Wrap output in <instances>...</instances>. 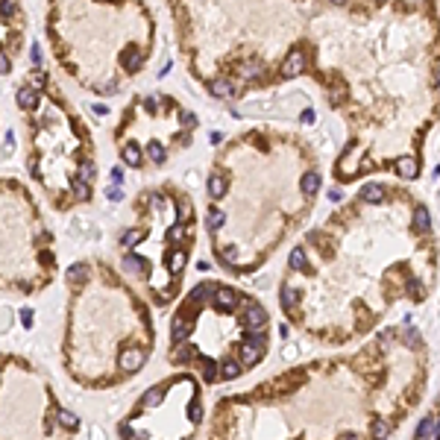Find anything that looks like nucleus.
I'll use <instances>...</instances> for the list:
<instances>
[{"label": "nucleus", "instance_id": "1", "mask_svg": "<svg viewBox=\"0 0 440 440\" xmlns=\"http://www.w3.org/2000/svg\"><path fill=\"white\" fill-rule=\"evenodd\" d=\"M241 323L247 326V329H264L267 326V311L261 308V305H247V311H244V317H241Z\"/></svg>", "mask_w": 440, "mask_h": 440}, {"label": "nucleus", "instance_id": "2", "mask_svg": "<svg viewBox=\"0 0 440 440\" xmlns=\"http://www.w3.org/2000/svg\"><path fill=\"white\" fill-rule=\"evenodd\" d=\"M302 71H305V56H302L299 50H293V53L282 62V76L285 79H293V76H299Z\"/></svg>", "mask_w": 440, "mask_h": 440}, {"label": "nucleus", "instance_id": "3", "mask_svg": "<svg viewBox=\"0 0 440 440\" xmlns=\"http://www.w3.org/2000/svg\"><path fill=\"white\" fill-rule=\"evenodd\" d=\"M188 332H191V317H185L182 311L173 317V323H170V338H173V344H185L188 341Z\"/></svg>", "mask_w": 440, "mask_h": 440}, {"label": "nucleus", "instance_id": "4", "mask_svg": "<svg viewBox=\"0 0 440 440\" xmlns=\"http://www.w3.org/2000/svg\"><path fill=\"white\" fill-rule=\"evenodd\" d=\"M238 299H241V296H238L232 288H223V285L215 288V305H218L220 311H232V308L238 305Z\"/></svg>", "mask_w": 440, "mask_h": 440}, {"label": "nucleus", "instance_id": "5", "mask_svg": "<svg viewBox=\"0 0 440 440\" xmlns=\"http://www.w3.org/2000/svg\"><path fill=\"white\" fill-rule=\"evenodd\" d=\"M141 367H144V352L141 349H126L124 355H121V370L124 373H135Z\"/></svg>", "mask_w": 440, "mask_h": 440}, {"label": "nucleus", "instance_id": "6", "mask_svg": "<svg viewBox=\"0 0 440 440\" xmlns=\"http://www.w3.org/2000/svg\"><path fill=\"white\" fill-rule=\"evenodd\" d=\"M417 438L420 440H440V420L426 417V420L417 426Z\"/></svg>", "mask_w": 440, "mask_h": 440}, {"label": "nucleus", "instance_id": "7", "mask_svg": "<svg viewBox=\"0 0 440 440\" xmlns=\"http://www.w3.org/2000/svg\"><path fill=\"white\" fill-rule=\"evenodd\" d=\"M215 293V285H197L194 291H191V296H188V302H185V308H200L209 296Z\"/></svg>", "mask_w": 440, "mask_h": 440}, {"label": "nucleus", "instance_id": "8", "mask_svg": "<svg viewBox=\"0 0 440 440\" xmlns=\"http://www.w3.org/2000/svg\"><path fill=\"white\" fill-rule=\"evenodd\" d=\"M229 188V182H226V176L223 173H212V179H209V197L212 200H220L223 194Z\"/></svg>", "mask_w": 440, "mask_h": 440}, {"label": "nucleus", "instance_id": "9", "mask_svg": "<svg viewBox=\"0 0 440 440\" xmlns=\"http://www.w3.org/2000/svg\"><path fill=\"white\" fill-rule=\"evenodd\" d=\"M65 279H68V285H82L88 279V264H73V267H68Z\"/></svg>", "mask_w": 440, "mask_h": 440}, {"label": "nucleus", "instance_id": "10", "mask_svg": "<svg viewBox=\"0 0 440 440\" xmlns=\"http://www.w3.org/2000/svg\"><path fill=\"white\" fill-rule=\"evenodd\" d=\"M161 399H164V387H161V384H156V387H150V390L141 396V408H156Z\"/></svg>", "mask_w": 440, "mask_h": 440}, {"label": "nucleus", "instance_id": "11", "mask_svg": "<svg viewBox=\"0 0 440 440\" xmlns=\"http://www.w3.org/2000/svg\"><path fill=\"white\" fill-rule=\"evenodd\" d=\"M121 65H124V71L135 73V71L141 68V56H138V50H135V47H126L124 56H121Z\"/></svg>", "mask_w": 440, "mask_h": 440}, {"label": "nucleus", "instance_id": "12", "mask_svg": "<svg viewBox=\"0 0 440 440\" xmlns=\"http://www.w3.org/2000/svg\"><path fill=\"white\" fill-rule=\"evenodd\" d=\"M396 170H399L405 179H414V176H417V158L414 156H402L399 161H396Z\"/></svg>", "mask_w": 440, "mask_h": 440}, {"label": "nucleus", "instance_id": "13", "mask_svg": "<svg viewBox=\"0 0 440 440\" xmlns=\"http://www.w3.org/2000/svg\"><path fill=\"white\" fill-rule=\"evenodd\" d=\"M258 355H261V346H255V344H250V341H244L241 344V361L250 367V364H255L258 361Z\"/></svg>", "mask_w": 440, "mask_h": 440}, {"label": "nucleus", "instance_id": "14", "mask_svg": "<svg viewBox=\"0 0 440 440\" xmlns=\"http://www.w3.org/2000/svg\"><path fill=\"white\" fill-rule=\"evenodd\" d=\"M35 103H38V91L35 88H21L18 91V106L21 109H35Z\"/></svg>", "mask_w": 440, "mask_h": 440}, {"label": "nucleus", "instance_id": "15", "mask_svg": "<svg viewBox=\"0 0 440 440\" xmlns=\"http://www.w3.org/2000/svg\"><path fill=\"white\" fill-rule=\"evenodd\" d=\"M212 94H215V97H232V94H235L232 79H215V82H212Z\"/></svg>", "mask_w": 440, "mask_h": 440}, {"label": "nucleus", "instance_id": "16", "mask_svg": "<svg viewBox=\"0 0 440 440\" xmlns=\"http://www.w3.org/2000/svg\"><path fill=\"white\" fill-rule=\"evenodd\" d=\"M299 188H302L305 197L317 194V188H320V173H305V176H302V182H299Z\"/></svg>", "mask_w": 440, "mask_h": 440}, {"label": "nucleus", "instance_id": "17", "mask_svg": "<svg viewBox=\"0 0 440 440\" xmlns=\"http://www.w3.org/2000/svg\"><path fill=\"white\" fill-rule=\"evenodd\" d=\"M279 302H282L285 311H291V308L299 302V291H296V288H285L282 293H279Z\"/></svg>", "mask_w": 440, "mask_h": 440}, {"label": "nucleus", "instance_id": "18", "mask_svg": "<svg viewBox=\"0 0 440 440\" xmlns=\"http://www.w3.org/2000/svg\"><path fill=\"white\" fill-rule=\"evenodd\" d=\"M361 197H364L367 203H381V200H384V188H381V185H376V182H370V185H364Z\"/></svg>", "mask_w": 440, "mask_h": 440}, {"label": "nucleus", "instance_id": "19", "mask_svg": "<svg viewBox=\"0 0 440 440\" xmlns=\"http://www.w3.org/2000/svg\"><path fill=\"white\" fill-rule=\"evenodd\" d=\"M288 264H291L293 270H305V267H308V258H305V250H302V247L291 250V258H288Z\"/></svg>", "mask_w": 440, "mask_h": 440}, {"label": "nucleus", "instance_id": "20", "mask_svg": "<svg viewBox=\"0 0 440 440\" xmlns=\"http://www.w3.org/2000/svg\"><path fill=\"white\" fill-rule=\"evenodd\" d=\"M197 352L191 349V346H185V344H176V349H173V364H188L191 358H194Z\"/></svg>", "mask_w": 440, "mask_h": 440}, {"label": "nucleus", "instance_id": "21", "mask_svg": "<svg viewBox=\"0 0 440 440\" xmlns=\"http://www.w3.org/2000/svg\"><path fill=\"white\" fill-rule=\"evenodd\" d=\"M167 264H170V273H182V267H185V252L182 250H173L170 255H167Z\"/></svg>", "mask_w": 440, "mask_h": 440}, {"label": "nucleus", "instance_id": "22", "mask_svg": "<svg viewBox=\"0 0 440 440\" xmlns=\"http://www.w3.org/2000/svg\"><path fill=\"white\" fill-rule=\"evenodd\" d=\"M414 226H417L420 232H429V229H432V218H429V212H426L423 206L414 212Z\"/></svg>", "mask_w": 440, "mask_h": 440}, {"label": "nucleus", "instance_id": "23", "mask_svg": "<svg viewBox=\"0 0 440 440\" xmlns=\"http://www.w3.org/2000/svg\"><path fill=\"white\" fill-rule=\"evenodd\" d=\"M223 220H226V215H223L220 209H209V218H206V226H209V232H218L220 226H223Z\"/></svg>", "mask_w": 440, "mask_h": 440}, {"label": "nucleus", "instance_id": "24", "mask_svg": "<svg viewBox=\"0 0 440 440\" xmlns=\"http://www.w3.org/2000/svg\"><path fill=\"white\" fill-rule=\"evenodd\" d=\"M121 156H124V161L129 164V167H141V150H138V147H132V144H129V147H124V153H121Z\"/></svg>", "mask_w": 440, "mask_h": 440}, {"label": "nucleus", "instance_id": "25", "mask_svg": "<svg viewBox=\"0 0 440 440\" xmlns=\"http://www.w3.org/2000/svg\"><path fill=\"white\" fill-rule=\"evenodd\" d=\"M185 235H188V226H185V223H176V226L167 229V241H170V244H179Z\"/></svg>", "mask_w": 440, "mask_h": 440}, {"label": "nucleus", "instance_id": "26", "mask_svg": "<svg viewBox=\"0 0 440 440\" xmlns=\"http://www.w3.org/2000/svg\"><path fill=\"white\" fill-rule=\"evenodd\" d=\"M59 426L62 429H76L79 426V417L73 411H59Z\"/></svg>", "mask_w": 440, "mask_h": 440}, {"label": "nucleus", "instance_id": "27", "mask_svg": "<svg viewBox=\"0 0 440 440\" xmlns=\"http://www.w3.org/2000/svg\"><path fill=\"white\" fill-rule=\"evenodd\" d=\"M71 191H73L76 200H88V194H91L88 182H82V179H73V182H71Z\"/></svg>", "mask_w": 440, "mask_h": 440}, {"label": "nucleus", "instance_id": "28", "mask_svg": "<svg viewBox=\"0 0 440 440\" xmlns=\"http://www.w3.org/2000/svg\"><path fill=\"white\" fill-rule=\"evenodd\" d=\"M94 176H97V164L94 161H82V164H79V179H82V182H91Z\"/></svg>", "mask_w": 440, "mask_h": 440}, {"label": "nucleus", "instance_id": "29", "mask_svg": "<svg viewBox=\"0 0 440 440\" xmlns=\"http://www.w3.org/2000/svg\"><path fill=\"white\" fill-rule=\"evenodd\" d=\"M241 76H244V79H255V76H261V62L241 65Z\"/></svg>", "mask_w": 440, "mask_h": 440}, {"label": "nucleus", "instance_id": "30", "mask_svg": "<svg viewBox=\"0 0 440 440\" xmlns=\"http://www.w3.org/2000/svg\"><path fill=\"white\" fill-rule=\"evenodd\" d=\"M220 376H223V378H238V376H241V364H235V361H223Z\"/></svg>", "mask_w": 440, "mask_h": 440}, {"label": "nucleus", "instance_id": "31", "mask_svg": "<svg viewBox=\"0 0 440 440\" xmlns=\"http://www.w3.org/2000/svg\"><path fill=\"white\" fill-rule=\"evenodd\" d=\"M118 432H121V438H124V440H147V432H141V435H138V432H135L129 423H124Z\"/></svg>", "mask_w": 440, "mask_h": 440}, {"label": "nucleus", "instance_id": "32", "mask_svg": "<svg viewBox=\"0 0 440 440\" xmlns=\"http://www.w3.org/2000/svg\"><path fill=\"white\" fill-rule=\"evenodd\" d=\"M218 255H220V261L229 267V264L235 261V255H238V252H235V247H232V244H226V247H220V250H218Z\"/></svg>", "mask_w": 440, "mask_h": 440}, {"label": "nucleus", "instance_id": "33", "mask_svg": "<svg viewBox=\"0 0 440 440\" xmlns=\"http://www.w3.org/2000/svg\"><path fill=\"white\" fill-rule=\"evenodd\" d=\"M147 156H150V161L161 164V161H164V150H161V144H156V141H153V144L147 147Z\"/></svg>", "mask_w": 440, "mask_h": 440}, {"label": "nucleus", "instance_id": "34", "mask_svg": "<svg viewBox=\"0 0 440 440\" xmlns=\"http://www.w3.org/2000/svg\"><path fill=\"white\" fill-rule=\"evenodd\" d=\"M176 215H179V223H188V220H191V206L185 203V200H179V203H176Z\"/></svg>", "mask_w": 440, "mask_h": 440}, {"label": "nucleus", "instance_id": "35", "mask_svg": "<svg viewBox=\"0 0 440 440\" xmlns=\"http://www.w3.org/2000/svg\"><path fill=\"white\" fill-rule=\"evenodd\" d=\"M121 241H124L126 247H135V244L141 241V232H138V229H126V232H124V238H121Z\"/></svg>", "mask_w": 440, "mask_h": 440}, {"label": "nucleus", "instance_id": "36", "mask_svg": "<svg viewBox=\"0 0 440 440\" xmlns=\"http://www.w3.org/2000/svg\"><path fill=\"white\" fill-rule=\"evenodd\" d=\"M373 438H376V440H384V438H387V426H384L381 420H376V423H373Z\"/></svg>", "mask_w": 440, "mask_h": 440}, {"label": "nucleus", "instance_id": "37", "mask_svg": "<svg viewBox=\"0 0 440 440\" xmlns=\"http://www.w3.org/2000/svg\"><path fill=\"white\" fill-rule=\"evenodd\" d=\"M124 267H126V270H135V267H144V261H141L138 255H126V258H124Z\"/></svg>", "mask_w": 440, "mask_h": 440}, {"label": "nucleus", "instance_id": "38", "mask_svg": "<svg viewBox=\"0 0 440 440\" xmlns=\"http://www.w3.org/2000/svg\"><path fill=\"white\" fill-rule=\"evenodd\" d=\"M203 420V408H200V399L191 402V423H200Z\"/></svg>", "mask_w": 440, "mask_h": 440}, {"label": "nucleus", "instance_id": "39", "mask_svg": "<svg viewBox=\"0 0 440 440\" xmlns=\"http://www.w3.org/2000/svg\"><path fill=\"white\" fill-rule=\"evenodd\" d=\"M203 378H206L209 384H212V381L218 378V370H215V364H206V370H203Z\"/></svg>", "mask_w": 440, "mask_h": 440}, {"label": "nucleus", "instance_id": "40", "mask_svg": "<svg viewBox=\"0 0 440 440\" xmlns=\"http://www.w3.org/2000/svg\"><path fill=\"white\" fill-rule=\"evenodd\" d=\"M0 12L3 15H12L15 12V0H0Z\"/></svg>", "mask_w": 440, "mask_h": 440}, {"label": "nucleus", "instance_id": "41", "mask_svg": "<svg viewBox=\"0 0 440 440\" xmlns=\"http://www.w3.org/2000/svg\"><path fill=\"white\" fill-rule=\"evenodd\" d=\"M112 182L121 188V182H124V170H121V167H112Z\"/></svg>", "mask_w": 440, "mask_h": 440}, {"label": "nucleus", "instance_id": "42", "mask_svg": "<svg viewBox=\"0 0 440 440\" xmlns=\"http://www.w3.org/2000/svg\"><path fill=\"white\" fill-rule=\"evenodd\" d=\"M115 88H118L115 82H103V85H97V91H100V94H112Z\"/></svg>", "mask_w": 440, "mask_h": 440}, {"label": "nucleus", "instance_id": "43", "mask_svg": "<svg viewBox=\"0 0 440 440\" xmlns=\"http://www.w3.org/2000/svg\"><path fill=\"white\" fill-rule=\"evenodd\" d=\"M106 197H109V200H121V197H124V191H121V188H115V185H112V188L106 191Z\"/></svg>", "mask_w": 440, "mask_h": 440}, {"label": "nucleus", "instance_id": "44", "mask_svg": "<svg viewBox=\"0 0 440 440\" xmlns=\"http://www.w3.org/2000/svg\"><path fill=\"white\" fill-rule=\"evenodd\" d=\"M9 323H12V320L6 317V311H0V332H6V329H9Z\"/></svg>", "mask_w": 440, "mask_h": 440}, {"label": "nucleus", "instance_id": "45", "mask_svg": "<svg viewBox=\"0 0 440 440\" xmlns=\"http://www.w3.org/2000/svg\"><path fill=\"white\" fill-rule=\"evenodd\" d=\"M182 121H185L188 126H197V115H191V112H185V115H182Z\"/></svg>", "mask_w": 440, "mask_h": 440}, {"label": "nucleus", "instance_id": "46", "mask_svg": "<svg viewBox=\"0 0 440 440\" xmlns=\"http://www.w3.org/2000/svg\"><path fill=\"white\" fill-rule=\"evenodd\" d=\"M21 320H24V326H27V329H30V326H32V311H30V308H27V311L21 314Z\"/></svg>", "mask_w": 440, "mask_h": 440}, {"label": "nucleus", "instance_id": "47", "mask_svg": "<svg viewBox=\"0 0 440 440\" xmlns=\"http://www.w3.org/2000/svg\"><path fill=\"white\" fill-rule=\"evenodd\" d=\"M32 62H35V65L41 62V47H38V44H35V47H32Z\"/></svg>", "mask_w": 440, "mask_h": 440}, {"label": "nucleus", "instance_id": "48", "mask_svg": "<svg viewBox=\"0 0 440 440\" xmlns=\"http://www.w3.org/2000/svg\"><path fill=\"white\" fill-rule=\"evenodd\" d=\"M282 355H285V358H293V355H296V346H285Z\"/></svg>", "mask_w": 440, "mask_h": 440}, {"label": "nucleus", "instance_id": "49", "mask_svg": "<svg viewBox=\"0 0 440 440\" xmlns=\"http://www.w3.org/2000/svg\"><path fill=\"white\" fill-rule=\"evenodd\" d=\"M6 71H9V59H6V56H0V73H6Z\"/></svg>", "mask_w": 440, "mask_h": 440}, {"label": "nucleus", "instance_id": "50", "mask_svg": "<svg viewBox=\"0 0 440 440\" xmlns=\"http://www.w3.org/2000/svg\"><path fill=\"white\" fill-rule=\"evenodd\" d=\"M435 79H438V88H440V68H438V76H435Z\"/></svg>", "mask_w": 440, "mask_h": 440}, {"label": "nucleus", "instance_id": "51", "mask_svg": "<svg viewBox=\"0 0 440 440\" xmlns=\"http://www.w3.org/2000/svg\"><path fill=\"white\" fill-rule=\"evenodd\" d=\"M332 3H338V6H341V3H346V0H332Z\"/></svg>", "mask_w": 440, "mask_h": 440}]
</instances>
